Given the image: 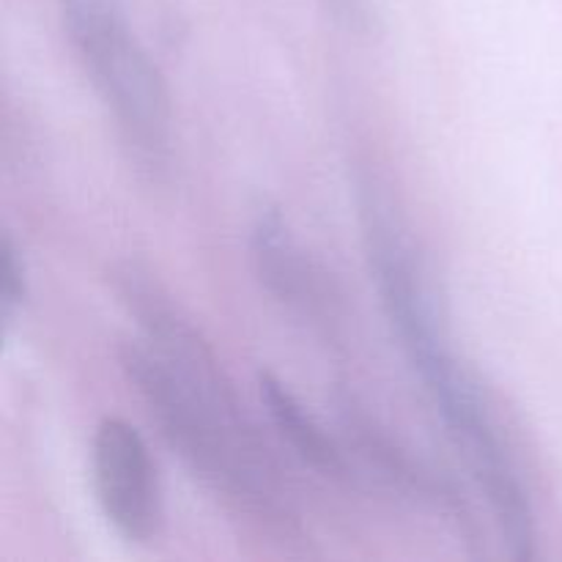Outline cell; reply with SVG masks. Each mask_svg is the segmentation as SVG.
Returning a JSON list of instances; mask_svg holds the SVG:
<instances>
[{
	"label": "cell",
	"mask_w": 562,
	"mask_h": 562,
	"mask_svg": "<svg viewBox=\"0 0 562 562\" xmlns=\"http://www.w3.org/2000/svg\"><path fill=\"white\" fill-rule=\"evenodd\" d=\"M60 14L69 36L124 14V0H60Z\"/></svg>",
	"instance_id": "9"
},
{
	"label": "cell",
	"mask_w": 562,
	"mask_h": 562,
	"mask_svg": "<svg viewBox=\"0 0 562 562\" xmlns=\"http://www.w3.org/2000/svg\"><path fill=\"white\" fill-rule=\"evenodd\" d=\"M344 415L349 437L355 439V448L360 450V456L368 464H373L382 472L384 481L398 486L401 492L409 494V497L437 508L439 514L448 516L461 532H470L472 536V527L475 525H472L470 510H467L464 499L459 497V492H456L448 481L437 477L431 470H426L420 461L412 459V456L406 453L404 448H398V442H395L393 437H387L371 417L357 412V406L346 404Z\"/></svg>",
	"instance_id": "6"
},
{
	"label": "cell",
	"mask_w": 562,
	"mask_h": 562,
	"mask_svg": "<svg viewBox=\"0 0 562 562\" xmlns=\"http://www.w3.org/2000/svg\"><path fill=\"white\" fill-rule=\"evenodd\" d=\"M258 395H261V404L272 426L289 442V448L300 456L302 464L316 470L318 475L333 477V481H344L349 475L344 450L329 439V434L318 426L316 417L291 393L289 384L280 382L274 373L263 371L258 373Z\"/></svg>",
	"instance_id": "7"
},
{
	"label": "cell",
	"mask_w": 562,
	"mask_h": 562,
	"mask_svg": "<svg viewBox=\"0 0 562 562\" xmlns=\"http://www.w3.org/2000/svg\"><path fill=\"white\" fill-rule=\"evenodd\" d=\"M437 412L442 415L448 437L464 456L492 508L514 560L536 558V510L514 453L505 442L499 423L483 395L481 384L459 362L453 349L417 368Z\"/></svg>",
	"instance_id": "2"
},
{
	"label": "cell",
	"mask_w": 562,
	"mask_h": 562,
	"mask_svg": "<svg viewBox=\"0 0 562 562\" xmlns=\"http://www.w3.org/2000/svg\"><path fill=\"white\" fill-rule=\"evenodd\" d=\"M71 47L108 104L137 173L148 184H165L173 165V115L159 66L124 16L77 33Z\"/></svg>",
	"instance_id": "3"
},
{
	"label": "cell",
	"mask_w": 562,
	"mask_h": 562,
	"mask_svg": "<svg viewBox=\"0 0 562 562\" xmlns=\"http://www.w3.org/2000/svg\"><path fill=\"white\" fill-rule=\"evenodd\" d=\"M250 247L263 289L296 316L311 318L318 327H329L335 318V294L327 272L307 258L278 209H263L258 214Z\"/></svg>",
	"instance_id": "5"
},
{
	"label": "cell",
	"mask_w": 562,
	"mask_h": 562,
	"mask_svg": "<svg viewBox=\"0 0 562 562\" xmlns=\"http://www.w3.org/2000/svg\"><path fill=\"white\" fill-rule=\"evenodd\" d=\"M93 492L104 519L130 543L162 532L165 503L146 439L124 417H102L91 442Z\"/></svg>",
	"instance_id": "4"
},
{
	"label": "cell",
	"mask_w": 562,
	"mask_h": 562,
	"mask_svg": "<svg viewBox=\"0 0 562 562\" xmlns=\"http://www.w3.org/2000/svg\"><path fill=\"white\" fill-rule=\"evenodd\" d=\"M115 357L165 442L231 521L280 552L307 554V532L285 477L252 417L225 415L203 401L146 346L121 340Z\"/></svg>",
	"instance_id": "1"
},
{
	"label": "cell",
	"mask_w": 562,
	"mask_h": 562,
	"mask_svg": "<svg viewBox=\"0 0 562 562\" xmlns=\"http://www.w3.org/2000/svg\"><path fill=\"white\" fill-rule=\"evenodd\" d=\"M25 296H27L25 261H22L14 239L5 234L3 245H0V316H3L5 327H9V324L14 322L16 313L22 311Z\"/></svg>",
	"instance_id": "8"
}]
</instances>
